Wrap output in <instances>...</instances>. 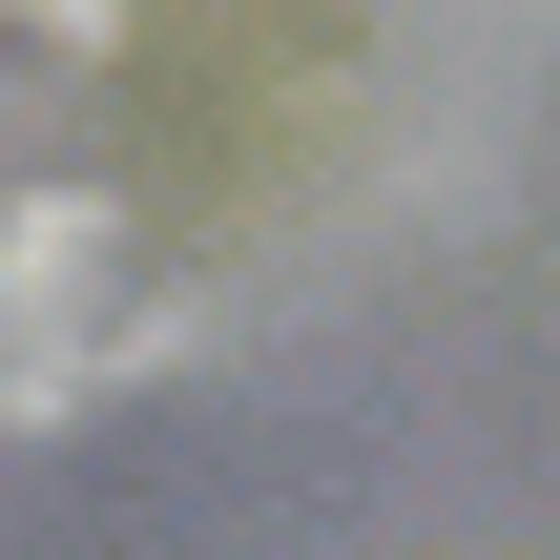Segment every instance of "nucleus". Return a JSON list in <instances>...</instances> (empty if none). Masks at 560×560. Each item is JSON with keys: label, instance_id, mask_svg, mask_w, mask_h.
<instances>
[{"label": "nucleus", "instance_id": "f257e3e1", "mask_svg": "<svg viewBox=\"0 0 560 560\" xmlns=\"http://www.w3.org/2000/svg\"><path fill=\"white\" fill-rule=\"evenodd\" d=\"M125 332H145L125 229H104V208H21V229H0V374H21V395H62V374H104Z\"/></svg>", "mask_w": 560, "mask_h": 560}]
</instances>
